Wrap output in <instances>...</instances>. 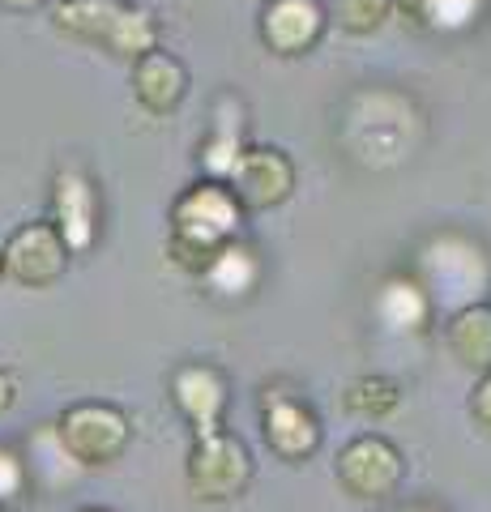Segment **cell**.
<instances>
[{
  "mask_svg": "<svg viewBox=\"0 0 491 512\" xmlns=\"http://www.w3.org/2000/svg\"><path fill=\"white\" fill-rule=\"evenodd\" d=\"M240 235V197L227 192L218 180L188 188L171 210V261L184 269H205L214 265V256L235 244Z\"/></svg>",
  "mask_w": 491,
  "mask_h": 512,
  "instance_id": "1",
  "label": "cell"
},
{
  "mask_svg": "<svg viewBox=\"0 0 491 512\" xmlns=\"http://www.w3.org/2000/svg\"><path fill=\"white\" fill-rule=\"evenodd\" d=\"M56 30L77 43H103L116 56L141 60L158 52V26L146 9L124 5V0H60L56 5Z\"/></svg>",
  "mask_w": 491,
  "mask_h": 512,
  "instance_id": "2",
  "label": "cell"
},
{
  "mask_svg": "<svg viewBox=\"0 0 491 512\" xmlns=\"http://www.w3.org/2000/svg\"><path fill=\"white\" fill-rule=\"evenodd\" d=\"M56 431L82 466H107V461H116L124 453V444H129V419H124V410L107 406V402H82V406L65 410Z\"/></svg>",
  "mask_w": 491,
  "mask_h": 512,
  "instance_id": "3",
  "label": "cell"
},
{
  "mask_svg": "<svg viewBox=\"0 0 491 512\" xmlns=\"http://www.w3.org/2000/svg\"><path fill=\"white\" fill-rule=\"evenodd\" d=\"M252 478V461H248V448L227 436V431H214L193 444L188 453V487L201 500H231L240 495Z\"/></svg>",
  "mask_w": 491,
  "mask_h": 512,
  "instance_id": "4",
  "label": "cell"
},
{
  "mask_svg": "<svg viewBox=\"0 0 491 512\" xmlns=\"http://www.w3.org/2000/svg\"><path fill=\"white\" fill-rule=\"evenodd\" d=\"M338 483L359 500H385L402 483V453L385 436H359L338 453Z\"/></svg>",
  "mask_w": 491,
  "mask_h": 512,
  "instance_id": "5",
  "label": "cell"
},
{
  "mask_svg": "<svg viewBox=\"0 0 491 512\" xmlns=\"http://www.w3.org/2000/svg\"><path fill=\"white\" fill-rule=\"evenodd\" d=\"M69 244L60 239L56 222H30V227L13 231L5 244V274L18 286H52L65 274Z\"/></svg>",
  "mask_w": 491,
  "mask_h": 512,
  "instance_id": "6",
  "label": "cell"
},
{
  "mask_svg": "<svg viewBox=\"0 0 491 512\" xmlns=\"http://www.w3.org/2000/svg\"><path fill=\"white\" fill-rule=\"evenodd\" d=\"M261 419H265V444L287 461L312 457L316 444H321V423H316V414L287 393H265Z\"/></svg>",
  "mask_w": 491,
  "mask_h": 512,
  "instance_id": "7",
  "label": "cell"
},
{
  "mask_svg": "<svg viewBox=\"0 0 491 512\" xmlns=\"http://www.w3.org/2000/svg\"><path fill=\"white\" fill-rule=\"evenodd\" d=\"M325 30V9L321 0H269L261 13V39L269 52L278 56H299L321 39Z\"/></svg>",
  "mask_w": 491,
  "mask_h": 512,
  "instance_id": "8",
  "label": "cell"
},
{
  "mask_svg": "<svg viewBox=\"0 0 491 512\" xmlns=\"http://www.w3.org/2000/svg\"><path fill=\"white\" fill-rule=\"evenodd\" d=\"M171 393H176L180 410L188 414L197 440L223 431V406H227V380L214 372L210 363H184L176 380H171Z\"/></svg>",
  "mask_w": 491,
  "mask_h": 512,
  "instance_id": "9",
  "label": "cell"
},
{
  "mask_svg": "<svg viewBox=\"0 0 491 512\" xmlns=\"http://www.w3.org/2000/svg\"><path fill=\"white\" fill-rule=\"evenodd\" d=\"M235 197L252 210H269V205L287 201L295 188V167L282 150H244L240 167H235Z\"/></svg>",
  "mask_w": 491,
  "mask_h": 512,
  "instance_id": "10",
  "label": "cell"
},
{
  "mask_svg": "<svg viewBox=\"0 0 491 512\" xmlns=\"http://www.w3.org/2000/svg\"><path fill=\"white\" fill-rule=\"evenodd\" d=\"M52 210L56 231L69 244V252H86L99 231V205H94V188L82 171H60L52 188Z\"/></svg>",
  "mask_w": 491,
  "mask_h": 512,
  "instance_id": "11",
  "label": "cell"
},
{
  "mask_svg": "<svg viewBox=\"0 0 491 512\" xmlns=\"http://www.w3.org/2000/svg\"><path fill=\"white\" fill-rule=\"evenodd\" d=\"M184 90H188V73H184V64L176 56L150 52V56L137 60V69H133V94H137V103L146 107V111H154V116H167V111L180 107Z\"/></svg>",
  "mask_w": 491,
  "mask_h": 512,
  "instance_id": "12",
  "label": "cell"
},
{
  "mask_svg": "<svg viewBox=\"0 0 491 512\" xmlns=\"http://www.w3.org/2000/svg\"><path fill=\"white\" fill-rule=\"evenodd\" d=\"M376 316L389 333H419L432 316V299L415 278H389L376 295Z\"/></svg>",
  "mask_w": 491,
  "mask_h": 512,
  "instance_id": "13",
  "label": "cell"
},
{
  "mask_svg": "<svg viewBox=\"0 0 491 512\" xmlns=\"http://www.w3.org/2000/svg\"><path fill=\"white\" fill-rule=\"evenodd\" d=\"M449 350L474 372H491V308L487 303H466L449 320Z\"/></svg>",
  "mask_w": 491,
  "mask_h": 512,
  "instance_id": "14",
  "label": "cell"
},
{
  "mask_svg": "<svg viewBox=\"0 0 491 512\" xmlns=\"http://www.w3.org/2000/svg\"><path fill=\"white\" fill-rule=\"evenodd\" d=\"M240 158H244V146H240V103L223 99V103H218L210 137H205V146H201V163H205V171H210L214 180H227V175H235V167H240Z\"/></svg>",
  "mask_w": 491,
  "mask_h": 512,
  "instance_id": "15",
  "label": "cell"
},
{
  "mask_svg": "<svg viewBox=\"0 0 491 512\" xmlns=\"http://www.w3.org/2000/svg\"><path fill=\"white\" fill-rule=\"evenodd\" d=\"M257 278H261V265H257V256L240 244V239H235L231 248L218 252L214 265L205 269V282H210L218 295H227V299L248 295L252 286H257Z\"/></svg>",
  "mask_w": 491,
  "mask_h": 512,
  "instance_id": "16",
  "label": "cell"
},
{
  "mask_svg": "<svg viewBox=\"0 0 491 512\" xmlns=\"http://www.w3.org/2000/svg\"><path fill=\"white\" fill-rule=\"evenodd\" d=\"M77 466H82V461H77L69 448H65V440H60V431H56V427L39 431L35 444H30V478H43L47 487H65V483H73Z\"/></svg>",
  "mask_w": 491,
  "mask_h": 512,
  "instance_id": "17",
  "label": "cell"
},
{
  "mask_svg": "<svg viewBox=\"0 0 491 512\" xmlns=\"http://www.w3.org/2000/svg\"><path fill=\"white\" fill-rule=\"evenodd\" d=\"M342 406L359 414V419H385V414L402 406V389H398V380H389V376H359L346 384Z\"/></svg>",
  "mask_w": 491,
  "mask_h": 512,
  "instance_id": "18",
  "label": "cell"
},
{
  "mask_svg": "<svg viewBox=\"0 0 491 512\" xmlns=\"http://www.w3.org/2000/svg\"><path fill=\"white\" fill-rule=\"evenodd\" d=\"M402 5L432 30H462L479 18L483 0H402Z\"/></svg>",
  "mask_w": 491,
  "mask_h": 512,
  "instance_id": "19",
  "label": "cell"
},
{
  "mask_svg": "<svg viewBox=\"0 0 491 512\" xmlns=\"http://www.w3.org/2000/svg\"><path fill=\"white\" fill-rule=\"evenodd\" d=\"M389 13H393V0H334V18L351 35H372V30L389 22Z\"/></svg>",
  "mask_w": 491,
  "mask_h": 512,
  "instance_id": "20",
  "label": "cell"
},
{
  "mask_svg": "<svg viewBox=\"0 0 491 512\" xmlns=\"http://www.w3.org/2000/svg\"><path fill=\"white\" fill-rule=\"evenodd\" d=\"M26 474H30L26 461L18 453H9V448H0V500H13V495H22Z\"/></svg>",
  "mask_w": 491,
  "mask_h": 512,
  "instance_id": "21",
  "label": "cell"
},
{
  "mask_svg": "<svg viewBox=\"0 0 491 512\" xmlns=\"http://www.w3.org/2000/svg\"><path fill=\"white\" fill-rule=\"evenodd\" d=\"M470 414L491 431V372H483V380L474 384V397H470Z\"/></svg>",
  "mask_w": 491,
  "mask_h": 512,
  "instance_id": "22",
  "label": "cell"
},
{
  "mask_svg": "<svg viewBox=\"0 0 491 512\" xmlns=\"http://www.w3.org/2000/svg\"><path fill=\"white\" fill-rule=\"evenodd\" d=\"M13 397H18V393H13V380H9L5 372H0V414H5V410L13 406Z\"/></svg>",
  "mask_w": 491,
  "mask_h": 512,
  "instance_id": "23",
  "label": "cell"
},
{
  "mask_svg": "<svg viewBox=\"0 0 491 512\" xmlns=\"http://www.w3.org/2000/svg\"><path fill=\"white\" fill-rule=\"evenodd\" d=\"M39 5H43V0H0V9H13V13H30Z\"/></svg>",
  "mask_w": 491,
  "mask_h": 512,
  "instance_id": "24",
  "label": "cell"
},
{
  "mask_svg": "<svg viewBox=\"0 0 491 512\" xmlns=\"http://www.w3.org/2000/svg\"><path fill=\"white\" fill-rule=\"evenodd\" d=\"M0 274H5V248H0Z\"/></svg>",
  "mask_w": 491,
  "mask_h": 512,
  "instance_id": "25",
  "label": "cell"
},
{
  "mask_svg": "<svg viewBox=\"0 0 491 512\" xmlns=\"http://www.w3.org/2000/svg\"><path fill=\"white\" fill-rule=\"evenodd\" d=\"M410 512H423V508H410Z\"/></svg>",
  "mask_w": 491,
  "mask_h": 512,
  "instance_id": "26",
  "label": "cell"
},
{
  "mask_svg": "<svg viewBox=\"0 0 491 512\" xmlns=\"http://www.w3.org/2000/svg\"><path fill=\"white\" fill-rule=\"evenodd\" d=\"M86 512H99V508H86Z\"/></svg>",
  "mask_w": 491,
  "mask_h": 512,
  "instance_id": "27",
  "label": "cell"
}]
</instances>
